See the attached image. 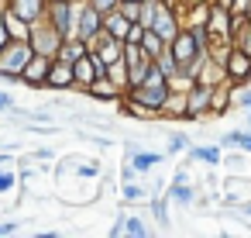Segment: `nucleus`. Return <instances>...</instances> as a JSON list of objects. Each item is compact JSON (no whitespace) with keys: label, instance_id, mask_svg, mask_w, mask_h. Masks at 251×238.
Here are the masks:
<instances>
[{"label":"nucleus","instance_id":"obj_1","mask_svg":"<svg viewBox=\"0 0 251 238\" xmlns=\"http://www.w3.org/2000/svg\"><path fill=\"white\" fill-rule=\"evenodd\" d=\"M131 97H134V104H141L145 111L162 107V104H165V73L151 62V69L145 73V80L131 87Z\"/></svg>","mask_w":251,"mask_h":238},{"label":"nucleus","instance_id":"obj_2","mask_svg":"<svg viewBox=\"0 0 251 238\" xmlns=\"http://www.w3.org/2000/svg\"><path fill=\"white\" fill-rule=\"evenodd\" d=\"M28 59H31V45L28 42H18V45L7 42L4 49H0V73L4 76H21Z\"/></svg>","mask_w":251,"mask_h":238},{"label":"nucleus","instance_id":"obj_3","mask_svg":"<svg viewBox=\"0 0 251 238\" xmlns=\"http://www.w3.org/2000/svg\"><path fill=\"white\" fill-rule=\"evenodd\" d=\"M200 45H203L200 31H193V35H172V59H176V66H189L193 59H200Z\"/></svg>","mask_w":251,"mask_h":238},{"label":"nucleus","instance_id":"obj_4","mask_svg":"<svg viewBox=\"0 0 251 238\" xmlns=\"http://www.w3.org/2000/svg\"><path fill=\"white\" fill-rule=\"evenodd\" d=\"M103 31V14L90 4V7H83L79 11V25H76V35H79V42H90V38H97Z\"/></svg>","mask_w":251,"mask_h":238},{"label":"nucleus","instance_id":"obj_5","mask_svg":"<svg viewBox=\"0 0 251 238\" xmlns=\"http://www.w3.org/2000/svg\"><path fill=\"white\" fill-rule=\"evenodd\" d=\"M148 28H151V31H155L162 42H169V38L176 35V21H172V14H169L165 7H158V11L148 18Z\"/></svg>","mask_w":251,"mask_h":238},{"label":"nucleus","instance_id":"obj_6","mask_svg":"<svg viewBox=\"0 0 251 238\" xmlns=\"http://www.w3.org/2000/svg\"><path fill=\"white\" fill-rule=\"evenodd\" d=\"M52 25H55V35L66 42L73 25H69V0H52Z\"/></svg>","mask_w":251,"mask_h":238},{"label":"nucleus","instance_id":"obj_7","mask_svg":"<svg viewBox=\"0 0 251 238\" xmlns=\"http://www.w3.org/2000/svg\"><path fill=\"white\" fill-rule=\"evenodd\" d=\"M127 25H131V21H127V18L117 11V7L103 14V28H107V35H110L114 42H124V35H127Z\"/></svg>","mask_w":251,"mask_h":238},{"label":"nucleus","instance_id":"obj_8","mask_svg":"<svg viewBox=\"0 0 251 238\" xmlns=\"http://www.w3.org/2000/svg\"><path fill=\"white\" fill-rule=\"evenodd\" d=\"M45 80H49L52 87H69V83H76V76H73V62H55V66H49Z\"/></svg>","mask_w":251,"mask_h":238},{"label":"nucleus","instance_id":"obj_9","mask_svg":"<svg viewBox=\"0 0 251 238\" xmlns=\"http://www.w3.org/2000/svg\"><path fill=\"white\" fill-rule=\"evenodd\" d=\"M227 73H230L234 80H248V73H251V56L230 52V56H227Z\"/></svg>","mask_w":251,"mask_h":238},{"label":"nucleus","instance_id":"obj_10","mask_svg":"<svg viewBox=\"0 0 251 238\" xmlns=\"http://www.w3.org/2000/svg\"><path fill=\"white\" fill-rule=\"evenodd\" d=\"M138 49H141L148 59H155V56L162 52V38H158V35L148 28V31H141V42H138Z\"/></svg>","mask_w":251,"mask_h":238},{"label":"nucleus","instance_id":"obj_11","mask_svg":"<svg viewBox=\"0 0 251 238\" xmlns=\"http://www.w3.org/2000/svg\"><path fill=\"white\" fill-rule=\"evenodd\" d=\"M45 73H49V62L45 59H28L25 69H21L25 80H45Z\"/></svg>","mask_w":251,"mask_h":238},{"label":"nucleus","instance_id":"obj_12","mask_svg":"<svg viewBox=\"0 0 251 238\" xmlns=\"http://www.w3.org/2000/svg\"><path fill=\"white\" fill-rule=\"evenodd\" d=\"M38 11H42V0H18V7H14L11 14H14V18H21V21H31Z\"/></svg>","mask_w":251,"mask_h":238},{"label":"nucleus","instance_id":"obj_13","mask_svg":"<svg viewBox=\"0 0 251 238\" xmlns=\"http://www.w3.org/2000/svg\"><path fill=\"white\" fill-rule=\"evenodd\" d=\"M206 97H210V87H200V90H193V93H189V111H186L182 118H196V107L203 111V107H206Z\"/></svg>","mask_w":251,"mask_h":238},{"label":"nucleus","instance_id":"obj_14","mask_svg":"<svg viewBox=\"0 0 251 238\" xmlns=\"http://www.w3.org/2000/svg\"><path fill=\"white\" fill-rule=\"evenodd\" d=\"M121 45H124V42H114V38H110V45H103V49H100V56H97V59H100V62H103V66H110V62H117V59H121V52H124V49H121Z\"/></svg>","mask_w":251,"mask_h":238},{"label":"nucleus","instance_id":"obj_15","mask_svg":"<svg viewBox=\"0 0 251 238\" xmlns=\"http://www.w3.org/2000/svg\"><path fill=\"white\" fill-rule=\"evenodd\" d=\"M93 93L103 97V100H117V87H114L110 80H100V76L93 80Z\"/></svg>","mask_w":251,"mask_h":238},{"label":"nucleus","instance_id":"obj_16","mask_svg":"<svg viewBox=\"0 0 251 238\" xmlns=\"http://www.w3.org/2000/svg\"><path fill=\"white\" fill-rule=\"evenodd\" d=\"M158 162H162V155L141 152V155H134V173H145V169H151V166H158Z\"/></svg>","mask_w":251,"mask_h":238},{"label":"nucleus","instance_id":"obj_17","mask_svg":"<svg viewBox=\"0 0 251 238\" xmlns=\"http://www.w3.org/2000/svg\"><path fill=\"white\" fill-rule=\"evenodd\" d=\"M169 200H176V204H193V190H189L186 183H176V186L169 190Z\"/></svg>","mask_w":251,"mask_h":238},{"label":"nucleus","instance_id":"obj_18","mask_svg":"<svg viewBox=\"0 0 251 238\" xmlns=\"http://www.w3.org/2000/svg\"><path fill=\"white\" fill-rule=\"evenodd\" d=\"M83 45H86V42H76V45H66V42H62V62H76V59L83 56Z\"/></svg>","mask_w":251,"mask_h":238},{"label":"nucleus","instance_id":"obj_19","mask_svg":"<svg viewBox=\"0 0 251 238\" xmlns=\"http://www.w3.org/2000/svg\"><path fill=\"white\" fill-rule=\"evenodd\" d=\"M189 155H193V159H203V162H217V159H220L217 149H193Z\"/></svg>","mask_w":251,"mask_h":238},{"label":"nucleus","instance_id":"obj_20","mask_svg":"<svg viewBox=\"0 0 251 238\" xmlns=\"http://www.w3.org/2000/svg\"><path fill=\"white\" fill-rule=\"evenodd\" d=\"M124 224H127V235H148V224L141 217H127Z\"/></svg>","mask_w":251,"mask_h":238},{"label":"nucleus","instance_id":"obj_21","mask_svg":"<svg viewBox=\"0 0 251 238\" xmlns=\"http://www.w3.org/2000/svg\"><path fill=\"white\" fill-rule=\"evenodd\" d=\"M138 7H141V4H138V0H127V7H124L121 14H124L127 21H138V18H141V11H138Z\"/></svg>","mask_w":251,"mask_h":238},{"label":"nucleus","instance_id":"obj_22","mask_svg":"<svg viewBox=\"0 0 251 238\" xmlns=\"http://www.w3.org/2000/svg\"><path fill=\"white\" fill-rule=\"evenodd\" d=\"M90 4L100 11V14H107V11H114V7H121V0H90Z\"/></svg>","mask_w":251,"mask_h":238},{"label":"nucleus","instance_id":"obj_23","mask_svg":"<svg viewBox=\"0 0 251 238\" xmlns=\"http://www.w3.org/2000/svg\"><path fill=\"white\" fill-rule=\"evenodd\" d=\"M124 197H127V200H145V193H141V186H134L131 179H127V186H124Z\"/></svg>","mask_w":251,"mask_h":238},{"label":"nucleus","instance_id":"obj_24","mask_svg":"<svg viewBox=\"0 0 251 238\" xmlns=\"http://www.w3.org/2000/svg\"><path fill=\"white\" fill-rule=\"evenodd\" d=\"M186 142H189L186 135H172V142H169V152H182V149H186Z\"/></svg>","mask_w":251,"mask_h":238},{"label":"nucleus","instance_id":"obj_25","mask_svg":"<svg viewBox=\"0 0 251 238\" xmlns=\"http://www.w3.org/2000/svg\"><path fill=\"white\" fill-rule=\"evenodd\" d=\"M234 145H241L244 152H251V135H244V131H234Z\"/></svg>","mask_w":251,"mask_h":238},{"label":"nucleus","instance_id":"obj_26","mask_svg":"<svg viewBox=\"0 0 251 238\" xmlns=\"http://www.w3.org/2000/svg\"><path fill=\"white\" fill-rule=\"evenodd\" d=\"M241 52H244V56H251V28L241 35Z\"/></svg>","mask_w":251,"mask_h":238},{"label":"nucleus","instance_id":"obj_27","mask_svg":"<svg viewBox=\"0 0 251 238\" xmlns=\"http://www.w3.org/2000/svg\"><path fill=\"white\" fill-rule=\"evenodd\" d=\"M7 42H11V35H7V21H4V18H0V49H4Z\"/></svg>","mask_w":251,"mask_h":238},{"label":"nucleus","instance_id":"obj_28","mask_svg":"<svg viewBox=\"0 0 251 238\" xmlns=\"http://www.w3.org/2000/svg\"><path fill=\"white\" fill-rule=\"evenodd\" d=\"M97 169H100L97 162H86V166H83V169H76V173H79V176H97Z\"/></svg>","mask_w":251,"mask_h":238},{"label":"nucleus","instance_id":"obj_29","mask_svg":"<svg viewBox=\"0 0 251 238\" xmlns=\"http://www.w3.org/2000/svg\"><path fill=\"white\" fill-rule=\"evenodd\" d=\"M18 231V224L14 221H7V224H0V235H14Z\"/></svg>","mask_w":251,"mask_h":238},{"label":"nucleus","instance_id":"obj_30","mask_svg":"<svg viewBox=\"0 0 251 238\" xmlns=\"http://www.w3.org/2000/svg\"><path fill=\"white\" fill-rule=\"evenodd\" d=\"M11 183H14V176H11V173H7V176H0V190H7Z\"/></svg>","mask_w":251,"mask_h":238},{"label":"nucleus","instance_id":"obj_31","mask_svg":"<svg viewBox=\"0 0 251 238\" xmlns=\"http://www.w3.org/2000/svg\"><path fill=\"white\" fill-rule=\"evenodd\" d=\"M241 104H244V107H251V93H244V97H241Z\"/></svg>","mask_w":251,"mask_h":238},{"label":"nucleus","instance_id":"obj_32","mask_svg":"<svg viewBox=\"0 0 251 238\" xmlns=\"http://www.w3.org/2000/svg\"><path fill=\"white\" fill-rule=\"evenodd\" d=\"M7 104H11V100H7V97H4V93H0V107H7Z\"/></svg>","mask_w":251,"mask_h":238},{"label":"nucleus","instance_id":"obj_33","mask_svg":"<svg viewBox=\"0 0 251 238\" xmlns=\"http://www.w3.org/2000/svg\"><path fill=\"white\" fill-rule=\"evenodd\" d=\"M220 7H224V11H230V0H220Z\"/></svg>","mask_w":251,"mask_h":238},{"label":"nucleus","instance_id":"obj_34","mask_svg":"<svg viewBox=\"0 0 251 238\" xmlns=\"http://www.w3.org/2000/svg\"><path fill=\"white\" fill-rule=\"evenodd\" d=\"M244 7H248V21H251V0H248V4H244Z\"/></svg>","mask_w":251,"mask_h":238},{"label":"nucleus","instance_id":"obj_35","mask_svg":"<svg viewBox=\"0 0 251 238\" xmlns=\"http://www.w3.org/2000/svg\"><path fill=\"white\" fill-rule=\"evenodd\" d=\"M138 4H145V0H138Z\"/></svg>","mask_w":251,"mask_h":238},{"label":"nucleus","instance_id":"obj_36","mask_svg":"<svg viewBox=\"0 0 251 238\" xmlns=\"http://www.w3.org/2000/svg\"><path fill=\"white\" fill-rule=\"evenodd\" d=\"M162 4H165V0H162Z\"/></svg>","mask_w":251,"mask_h":238},{"label":"nucleus","instance_id":"obj_37","mask_svg":"<svg viewBox=\"0 0 251 238\" xmlns=\"http://www.w3.org/2000/svg\"><path fill=\"white\" fill-rule=\"evenodd\" d=\"M248 118H251V114H248Z\"/></svg>","mask_w":251,"mask_h":238}]
</instances>
